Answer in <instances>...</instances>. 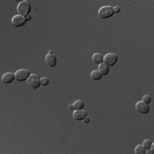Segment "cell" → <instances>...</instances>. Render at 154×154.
<instances>
[{"mask_svg": "<svg viewBox=\"0 0 154 154\" xmlns=\"http://www.w3.org/2000/svg\"><path fill=\"white\" fill-rule=\"evenodd\" d=\"M17 11L19 15L26 17L27 16L29 15L30 11H31V4L27 0H23V1L20 2L17 6Z\"/></svg>", "mask_w": 154, "mask_h": 154, "instance_id": "6da1fadb", "label": "cell"}, {"mask_svg": "<svg viewBox=\"0 0 154 154\" xmlns=\"http://www.w3.org/2000/svg\"><path fill=\"white\" fill-rule=\"evenodd\" d=\"M114 14L113 8L111 6H103L99 10V15L102 19H107L111 17Z\"/></svg>", "mask_w": 154, "mask_h": 154, "instance_id": "7a4b0ae2", "label": "cell"}, {"mask_svg": "<svg viewBox=\"0 0 154 154\" xmlns=\"http://www.w3.org/2000/svg\"><path fill=\"white\" fill-rule=\"evenodd\" d=\"M27 84L31 88L37 89L41 84H40V79L38 76H36L34 74L30 75L28 79L27 80Z\"/></svg>", "mask_w": 154, "mask_h": 154, "instance_id": "3957f363", "label": "cell"}, {"mask_svg": "<svg viewBox=\"0 0 154 154\" xmlns=\"http://www.w3.org/2000/svg\"><path fill=\"white\" fill-rule=\"evenodd\" d=\"M15 76H16V80L18 81H27L30 76L29 70H19L15 73Z\"/></svg>", "mask_w": 154, "mask_h": 154, "instance_id": "277c9868", "label": "cell"}, {"mask_svg": "<svg viewBox=\"0 0 154 154\" xmlns=\"http://www.w3.org/2000/svg\"><path fill=\"white\" fill-rule=\"evenodd\" d=\"M117 60H118V57L114 53H108L105 55V57H104V63L109 66L115 65L117 64Z\"/></svg>", "mask_w": 154, "mask_h": 154, "instance_id": "5b68a950", "label": "cell"}, {"mask_svg": "<svg viewBox=\"0 0 154 154\" xmlns=\"http://www.w3.org/2000/svg\"><path fill=\"white\" fill-rule=\"evenodd\" d=\"M135 109L139 113H141V114H147L150 111V108L147 104H146L145 102L143 101H139L137 102L136 105H135Z\"/></svg>", "mask_w": 154, "mask_h": 154, "instance_id": "8992f818", "label": "cell"}, {"mask_svg": "<svg viewBox=\"0 0 154 154\" xmlns=\"http://www.w3.org/2000/svg\"><path fill=\"white\" fill-rule=\"evenodd\" d=\"M26 18L21 16V15H16L14 17L12 18V25L16 28H19V27H22V25L26 23Z\"/></svg>", "mask_w": 154, "mask_h": 154, "instance_id": "52a82bcc", "label": "cell"}, {"mask_svg": "<svg viewBox=\"0 0 154 154\" xmlns=\"http://www.w3.org/2000/svg\"><path fill=\"white\" fill-rule=\"evenodd\" d=\"M87 117V111L83 110H77L73 112V117L76 121H83Z\"/></svg>", "mask_w": 154, "mask_h": 154, "instance_id": "ba28073f", "label": "cell"}, {"mask_svg": "<svg viewBox=\"0 0 154 154\" xmlns=\"http://www.w3.org/2000/svg\"><path fill=\"white\" fill-rule=\"evenodd\" d=\"M46 63L50 67H55L57 65V57L53 53H48L46 57Z\"/></svg>", "mask_w": 154, "mask_h": 154, "instance_id": "9c48e42d", "label": "cell"}, {"mask_svg": "<svg viewBox=\"0 0 154 154\" xmlns=\"http://www.w3.org/2000/svg\"><path fill=\"white\" fill-rule=\"evenodd\" d=\"M16 79L15 74L13 73H5L3 76H2V81L5 84H10L14 80Z\"/></svg>", "mask_w": 154, "mask_h": 154, "instance_id": "30bf717a", "label": "cell"}, {"mask_svg": "<svg viewBox=\"0 0 154 154\" xmlns=\"http://www.w3.org/2000/svg\"><path fill=\"white\" fill-rule=\"evenodd\" d=\"M99 71L100 72L102 76H106L110 72V66L107 65L105 63H102L99 64Z\"/></svg>", "mask_w": 154, "mask_h": 154, "instance_id": "8fae6325", "label": "cell"}, {"mask_svg": "<svg viewBox=\"0 0 154 154\" xmlns=\"http://www.w3.org/2000/svg\"><path fill=\"white\" fill-rule=\"evenodd\" d=\"M83 107H84V102L82 100H76L72 104V105H70V109L77 111V110H82Z\"/></svg>", "mask_w": 154, "mask_h": 154, "instance_id": "7c38bea8", "label": "cell"}, {"mask_svg": "<svg viewBox=\"0 0 154 154\" xmlns=\"http://www.w3.org/2000/svg\"><path fill=\"white\" fill-rule=\"evenodd\" d=\"M93 61L94 64H100L102 63H104V56L100 53H95L93 55Z\"/></svg>", "mask_w": 154, "mask_h": 154, "instance_id": "4fadbf2b", "label": "cell"}, {"mask_svg": "<svg viewBox=\"0 0 154 154\" xmlns=\"http://www.w3.org/2000/svg\"><path fill=\"white\" fill-rule=\"evenodd\" d=\"M90 76H91V78L93 80L98 81V80H100L101 78H102V75H101V73L99 70H93V71H92Z\"/></svg>", "mask_w": 154, "mask_h": 154, "instance_id": "5bb4252c", "label": "cell"}, {"mask_svg": "<svg viewBox=\"0 0 154 154\" xmlns=\"http://www.w3.org/2000/svg\"><path fill=\"white\" fill-rule=\"evenodd\" d=\"M135 154H144L146 153V149L144 148L142 145H139L137 146L135 149Z\"/></svg>", "mask_w": 154, "mask_h": 154, "instance_id": "9a60e30c", "label": "cell"}, {"mask_svg": "<svg viewBox=\"0 0 154 154\" xmlns=\"http://www.w3.org/2000/svg\"><path fill=\"white\" fill-rule=\"evenodd\" d=\"M152 144H153V143H152V141H151L150 140H146V141H144L142 146L144 147V148L146 149V151H147V150H149V149L151 148Z\"/></svg>", "mask_w": 154, "mask_h": 154, "instance_id": "2e32d148", "label": "cell"}, {"mask_svg": "<svg viewBox=\"0 0 154 154\" xmlns=\"http://www.w3.org/2000/svg\"><path fill=\"white\" fill-rule=\"evenodd\" d=\"M49 79L46 78V77H43L40 79V84H41V86H47L48 84H49Z\"/></svg>", "mask_w": 154, "mask_h": 154, "instance_id": "e0dca14e", "label": "cell"}, {"mask_svg": "<svg viewBox=\"0 0 154 154\" xmlns=\"http://www.w3.org/2000/svg\"><path fill=\"white\" fill-rule=\"evenodd\" d=\"M152 100V98H151V96L150 95H145L144 97H143V102H145L146 104H147L148 105L149 103L151 102Z\"/></svg>", "mask_w": 154, "mask_h": 154, "instance_id": "ac0fdd59", "label": "cell"}, {"mask_svg": "<svg viewBox=\"0 0 154 154\" xmlns=\"http://www.w3.org/2000/svg\"><path fill=\"white\" fill-rule=\"evenodd\" d=\"M113 11H114V13H119L121 11V9L119 8L118 6H116V7L113 8Z\"/></svg>", "mask_w": 154, "mask_h": 154, "instance_id": "d6986e66", "label": "cell"}, {"mask_svg": "<svg viewBox=\"0 0 154 154\" xmlns=\"http://www.w3.org/2000/svg\"><path fill=\"white\" fill-rule=\"evenodd\" d=\"M83 121H84V123H89V122H90V119H89L88 117H87L86 118H84Z\"/></svg>", "mask_w": 154, "mask_h": 154, "instance_id": "ffe728a7", "label": "cell"}, {"mask_svg": "<svg viewBox=\"0 0 154 154\" xmlns=\"http://www.w3.org/2000/svg\"><path fill=\"white\" fill-rule=\"evenodd\" d=\"M26 21H30V20H31V16H30V15H28V16H26Z\"/></svg>", "mask_w": 154, "mask_h": 154, "instance_id": "44dd1931", "label": "cell"}]
</instances>
